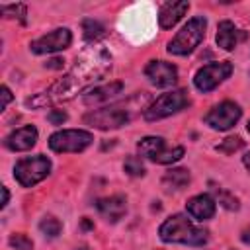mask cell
I'll list each match as a JSON object with an SVG mask.
<instances>
[{
	"label": "cell",
	"instance_id": "obj_12",
	"mask_svg": "<svg viewBox=\"0 0 250 250\" xmlns=\"http://www.w3.org/2000/svg\"><path fill=\"white\" fill-rule=\"evenodd\" d=\"M35 143H37V129L33 125H25V127H20V129L12 131L4 141V145L14 152L29 150Z\"/></svg>",
	"mask_w": 250,
	"mask_h": 250
},
{
	"label": "cell",
	"instance_id": "obj_1",
	"mask_svg": "<svg viewBox=\"0 0 250 250\" xmlns=\"http://www.w3.org/2000/svg\"><path fill=\"white\" fill-rule=\"evenodd\" d=\"M111 68V57L109 51L102 43H92L88 45L78 57L74 66L55 84H51L47 90L35 94L33 98L25 100L27 107H45V105H55L66 100H72L78 92H82L86 86L92 82L100 80L107 70Z\"/></svg>",
	"mask_w": 250,
	"mask_h": 250
},
{
	"label": "cell",
	"instance_id": "obj_19",
	"mask_svg": "<svg viewBox=\"0 0 250 250\" xmlns=\"http://www.w3.org/2000/svg\"><path fill=\"white\" fill-rule=\"evenodd\" d=\"M137 148L143 156H146L150 160H156L160 156V152L166 148V145H164L162 137H145L137 143Z\"/></svg>",
	"mask_w": 250,
	"mask_h": 250
},
{
	"label": "cell",
	"instance_id": "obj_25",
	"mask_svg": "<svg viewBox=\"0 0 250 250\" xmlns=\"http://www.w3.org/2000/svg\"><path fill=\"white\" fill-rule=\"evenodd\" d=\"M0 10H2V14H4L6 18H20L21 21H25L27 10H25L23 4H10V6H2Z\"/></svg>",
	"mask_w": 250,
	"mask_h": 250
},
{
	"label": "cell",
	"instance_id": "obj_9",
	"mask_svg": "<svg viewBox=\"0 0 250 250\" xmlns=\"http://www.w3.org/2000/svg\"><path fill=\"white\" fill-rule=\"evenodd\" d=\"M240 115L242 111L234 102H221L205 115V123L215 131H227L240 119Z\"/></svg>",
	"mask_w": 250,
	"mask_h": 250
},
{
	"label": "cell",
	"instance_id": "obj_29",
	"mask_svg": "<svg viewBox=\"0 0 250 250\" xmlns=\"http://www.w3.org/2000/svg\"><path fill=\"white\" fill-rule=\"evenodd\" d=\"M10 100H12V92L8 90V86H2V104H0V107L6 109V105L10 104Z\"/></svg>",
	"mask_w": 250,
	"mask_h": 250
},
{
	"label": "cell",
	"instance_id": "obj_31",
	"mask_svg": "<svg viewBox=\"0 0 250 250\" xmlns=\"http://www.w3.org/2000/svg\"><path fill=\"white\" fill-rule=\"evenodd\" d=\"M8 199H10L8 188H4V186H2V203H0V207H6V205H8Z\"/></svg>",
	"mask_w": 250,
	"mask_h": 250
},
{
	"label": "cell",
	"instance_id": "obj_26",
	"mask_svg": "<svg viewBox=\"0 0 250 250\" xmlns=\"http://www.w3.org/2000/svg\"><path fill=\"white\" fill-rule=\"evenodd\" d=\"M217 199H219V203H221L225 209H229V211H236V209H238V199H236L234 195H230L229 191H225V189H217Z\"/></svg>",
	"mask_w": 250,
	"mask_h": 250
},
{
	"label": "cell",
	"instance_id": "obj_22",
	"mask_svg": "<svg viewBox=\"0 0 250 250\" xmlns=\"http://www.w3.org/2000/svg\"><path fill=\"white\" fill-rule=\"evenodd\" d=\"M242 145H244V141L240 139V137H227L221 145H217L215 148H217V152H223V154H232V152H236V150H240L242 148Z\"/></svg>",
	"mask_w": 250,
	"mask_h": 250
},
{
	"label": "cell",
	"instance_id": "obj_2",
	"mask_svg": "<svg viewBox=\"0 0 250 250\" xmlns=\"http://www.w3.org/2000/svg\"><path fill=\"white\" fill-rule=\"evenodd\" d=\"M158 234L164 242H176V244H189V246H203L207 242V230L195 227L186 215L176 213L172 217H168L160 229Z\"/></svg>",
	"mask_w": 250,
	"mask_h": 250
},
{
	"label": "cell",
	"instance_id": "obj_24",
	"mask_svg": "<svg viewBox=\"0 0 250 250\" xmlns=\"http://www.w3.org/2000/svg\"><path fill=\"white\" fill-rule=\"evenodd\" d=\"M123 170L129 174V176H145V164L141 162V158L137 156H127L125 162H123Z\"/></svg>",
	"mask_w": 250,
	"mask_h": 250
},
{
	"label": "cell",
	"instance_id": "obj_8",
	"mask_svg": "<svg viewBox=\"0 0 250 250\" xmlns=\"http://www.w3.org/2000/svg\"><path fill=\"white\" fill-rule=\"evenodd\" d=\"M232 72V64L229 61H223V62H211V64H205L201 66L195 76H193V84L199 92H211L215 90L225 78H229Z\"/></svg>",
	"mask_w": 250,
	"mask_h": 250
},
{
	"label": "cell",
	"instance_id": "obj_21",
	"mask_svg": "<svg viewBox=\"0 0 250 250\" xmlns=\"http://www.w3.org/2000/svg\"><path fill=\"white\" fill-rule=\"evenodd\" d=\"M82 29H84V39L92 41V43H96V39L102 37L104 31H105L104 25L100 21H94V20H84L82 21Z\"/></svg>",
	"mask_w": 250,
	"mask_h": 250
},
{
	"label": "cell",
	"instance_id": "obj_34",
	"mask_svg": "<svg viewBox=\"0 0 250 250\" xmlns=\"http://www.w3.org/2000/svg\"><path fill=\"white\" fill-rule=\"evenodd\" d=\"M246 129H248V133H250V121H248V127H246Z\"/></svg>",
	"mask_w": 250,
	"mask_h": 250
},
{
	"label": "cell",
	"instance_id": "obj_14",
	"mask_svg": "<svg viewBox=\"0 0 250 250\" xmlns=\"http://www.w3.org/2000/svg\"><path fill=\"white\" fill-rule=\"evenodd\" d=\"M242 39H246V33L242 29H238L232 21L225 20L219 23L217 27V45L225 51H232Z\"/></svg>",
	"mask_w": 250,
	"mask_h": 250
},
{
	"label": "cell",
	"instance_id": "obj_32",
	"mask_svg": "<svg viewBox=\"0 0 250 250\" xmlns=\"http://www.w3.org/2000/svg\"><path fill=\"white\" fill-rule=\"evenodd\" d=\"M240 238H242V242H244V244H250V227L242 230V234H240Z\"/></svg>",
	"mask_w": 250,
	"mask_h": 250
},
{
	"label": "cell",
	"instance_id": "obj_33",
	"mask_svg": "<svg viewBox=\"0 0 250 250\" xmlns=\"http://www.w3.org/2000/svg\"><path fill=\"white\" fill-rule=\"evenodd\" d=\"M242 162H244V166L250 170V152H246V154L242 156Z\"/></svg>",
	"mask_w": 250,
	"mask_h": 250
},
{
	"label": "cell",
	"instance_id": "obj_27",
	"mask_svg": "<svg viewBox=\"0 0 250 250\" xmlns=\"http://www.w3.org/2000/svg\"><path fill=\"white\" fill-rule=\"evenodd\" d=\"M10 246H14L16 250H31V248H33V242H31V238H27L25 234L16 232V234L10 236Z\"/></svg>",
	"mask_w": 250,
	"mask_h": 250
},
{
	"label": "cell",
	"instance_id": "obj_6",
	"mask_svg": "<svg viewBox=\"0 0 250 250\" xmlns=\"http://www.w3.org/2000/svg\"><path fill=\"white\" fill-rule=\"evenodd\" d=\"M189 104L186 90H172V92H164L162 96H158L146 109H145V119L146 121H156L162 117H168L180 109H184Z\"/></svg>",
	"mask_w": 250,
	"mask_h": 250
},
{
	"label": "cell",
	"instance_id": "obj_5",
	"mask_svg": "<svg viewBox=\"0 0 250 250\" xmlns=\"http://www.w3.org/2000/svg\"><path fill=\"white\" fill-rule=\"evenodd\" d=\"M49 172H51V160L47 156H43V154L21 158L14 166V178L23 188L35 186L37 182H41L43 178H47Z\"/></svg>",
	"mask_w": 250,
	"mask_h": 250
},
{
	"label": "cell",
	"instance_id": "obj_11",
	"mask_svg": "<svg viewBox=\"0 0 250 250\" xmlns=\"http://www.w3.org/2000/svg\"><path fill=\"white\" fill-rule=\"evenodd\" d=\"M145 74L148 82L158 88H168L178 80V68L166 61H150L145 66Z\"/></svg>",
	"mask_w": 250,
	"mask_h": 250
},
{
	"label": "cell",
	"instance_id": "obj_16",
	"mask_svg": "<svg viewBox=\"0 0 250 250\" xmlns=\"http://www.w3.org/2000/svg\"><path fill=\"white\" fill-rule=\"evenodd\" d=\"M186 207H188V213L197 221H207L215 215V201L207 193L193 195L191 199H188Z\"/></svg>",
	"mask_w": 250,
	"mask_h": 250
},
{
	"label": "cell",
	"instance_id": "obj_7",
	"mask_svg": "<svg viewBox=\"0 0 250 250\" xmlns=\"http://www.w3.org/2000/svg\"><path fill=\"white\" fill-rule=\"evenodd\" d=\"M94 141L92 133L82 129H64L49 137V146L55 152H80Z\"/></svg>",
	"mask_w": 250,
	"mask_h": 250
},
{
	"label": "cell",
	"instance_id": "obj_13",
	"mask_svg": "<svg viewBox=\"0 0 250 250\" xmlns=\"http://www.w3.org/2000/svg\"><path fill=\"white\" fill-rule=\"evenodd\" d=\"M96 207L100 211V215L109 221V223H117L125 211H127V203H125V197L123 195H111V197H102L96 201Z\"/></svg>",
	"mask_w": 250,
	"mask_h": 250
},
{
	"label": "cell",
	"instance_id": "obj_17",
	"mask_svg": "<svg viewBox=\"0 0 250 250\" xmlns=\"http://www.w3.org/2000/svg\"><path fill=\"white\" fill-rule=\"evenodd\" d=\"M123 90V84L121 82H109V84H104V86H96L92 90H88L82 98V102L86 105H96V104H104V102H109L111 98H115L117 94H121Z\"/></svg>",
	"mask_w": 250,
	"mask_h": 250
},
{
	"label": "cell",
	"instance_id": "obj_10",
	"mask_svg": "<svg viewBox=\"0 0 250 250\" xmlns=\"http://www.w3.org/2000/svg\"><path fill=\"white\" fill-rule=\"evenodd\" d=\"M72 43V35L66 27H59V29H53L51 33L35 39L29 47L33 53L37 55H45V53H57V51H62L66 49L68 45Z\"/></svg>",
	"mask_w": 250,
	"mask_h": 250
},
{
	"label": "cell",
	"instance_id": "obj_3",
	"mask_svg": "<svg viewBox=\"0 0 250 250\" xmlns=\"http://www.w3.org/2000/svg\"><path fill=\"white\" fill-rule=\"evenodd\" d=\"M141 109L139 98H131L129 102L123 104H113L102 109H94L84 115V123L94 127V129H117L125 123H129L135 115V111Z\"/></svg>",
	"mask_w": 250,
	"mask_h": 250
},
{
	"label": "cell",
	"instance_id": "obj_18",
	"mask_svg": "<svg viewBox=\"0 0 250 250\" xmlns=\"http://www.w3.org/2000/svg\"><path fill=\"white\" fill-rule=\"evenodd\" d=\"M189 184V170L186 168H172L162 176V186L170 189H182Z\"/></svg>",
	"mask_w": 250,
	"mask_h": 250
},
{
	"label": "cell",
	"instance_id": "obj_20",
	"mask_svg": "<svg viewBox=\"0 0 250 250\" xmlns=\"http://www.w3.org/2000/svg\"><path fill=\"white\" fill-rule=\"evenodd\" d=\"M61 229H62L61 221H59L57 217H53V215H47V217H43V219H41V223H39V230H41L45 236H49V238H55V236H59Z\"/></svg>",
	"mask_w": 250,
	"mask_h": 250
},
{
	"label": "cell",
	"instance_id": "obj_23",
	"mask_svg": "<svg viewBox=\"0 0 250 250\" xmlns=\"http://www.w3.org/2000/svg\"><path fill=\"white\" fill-rule=\"evenodd\" d=\"M182 156H184V148L182 146H172V148H164L154 162H158V164H172V162L180 160Z\"/></svg>",
	"mask_w": 250,
	"mask_h": 250
},
{
	"label": "cell",
	"instance_id": "obj_4",
	"mask_svg": "<svg viewBox=\"0 0 250 250\" xmlns=\"http://www.w3.org/2000/svg\"><path fill=\"white\" fill-rule=\"evenodd\" d=\"M205 27H207L205 18H201V16L191 18V20L176 33V37L168 43V53L178 55V57L189 55V53L201 43V39H203V35H205Z\"/></svg>",
	"mask_w": 250,
	"mask_h": 250
},
{
	"label": "cell",
	"instance_id": "obj_15",
	"mask_svg": "<svg viewBox=\"0 0 250 250\" xmlns=\"http://www.w3.org/2000/svg\"><path fill=\"white\" fill-rule=\"evenodd\" d=\"M188 8H189V2H186V0H178V2H168V4H164L162 10H160V14H158V23H160V27H162V29L174 27V25L184 18V14L188 12Z\"/></svg>",
	"mask_w": 250,
	"mask_h": 250
},
{
	"label": "cell",
	"instance_id": "obj_28",
	"mask_svg": "<svg viewBox=\"0 0 250 250\" xmlns=\"http://www.w3.org/2000/svg\"><path fill=\"white\" fill-rule=\"evenodd\" d=\"M47 119L53 125H62L66 121V111H62V109H51V113L47 115Z\"/></svg>",
	"mask_w": 250,
	"mask_h": 250
},
{
	"label": "cell",
	"instance_id": "obj_30",
	"mask_svg": "<svg viewBox=\"0 0 250 250\" xmlns=\"http://www.w3.org/2000/svg\"><path fill=\"white\" fill-rule=\"evenodd\" d=\"M62 62L61 59H51L49 62H45V68H62Z\"/></svg>",
	"mask_w": 250,
	"mask_h": 250
}]
</instances>
